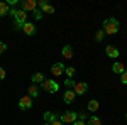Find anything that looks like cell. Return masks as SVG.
I'll list each match as a JSON object with an SVG mask.
<instances>
[{
	"label": "cell",
	"instance_id": "1",
	"mask_svg": "<svg viewBox=\"0 0 127 125\" xmlns=\"http://www.w3.org/2000/svg\"><path fill=\"white\" fill-rule=\"evenodd\" d=\"M9 15H10V17H14V20H15V29H17V30H22V25L27 22V14H26L22 9H20V10L10 9L9 10Z\"/></svg>",
	"mask_w": 127,
	"mask_h": 125
},
{
	"label": "cell",
	"instance_id": "2",
	"mask_svg": "<svg viewBox=\"0 0 127 125\" xmlns=\"http://www.w3.org/2000/svg\"><path fill=\"white\" fill-rule=\"evenodd\" d=\"M119 29H120V24H119V20L115 17H108V19L103 20V32L108 34V36H114V34H117Z\"/></svg>",
	"mask_w": 127,
	"mask_h": 125
},
{
	"label": "cell",
	"instance_id": "3",
	"mask_svg": "<svg viewBox=\"0 0 127 125\" xmlns=\"http://www.w3.org/2000/svg\"><path fill=\"white\" fill-rule=\"evenodd\" d=\"M44 91H48V93H56L59 90V85L54 81V79H44V83L41 85Z\"/></svg>",
	"mask_w": 127,
	"mask_h": 125
},
{
	"label": "cell",
	"instance_id": "4",
	"mask_svg": "<svg viewBox=\"0 0 127 125\" xmlns=\"http://www.w3.org/2000/svg\"><path fill=\"white\" fill-rule=\"evenodd\" d=\"M59 120L63 124H75L78 120V113H75V112H64V113L59 115Z\"/></svg>",
	"mask_w": 127,
	"mask_h": 125
},
{
	"label": "cell",
	"instance_id": "5",
	"mask_svg": "<svg viewBox=\"0 0 127 125\" xmlns=\"http://www.w3.org/2000/svg\"><path fill=\"white\" fill-rule=\"evenodd\" d=\"M19 108L20 110H31L32 108V98L29 95H24L19 100Z\"/></svg>",
	"mask_w": 127,
	"mask_h": 125
},
{
	"label": "cell",
	"instance_id": "6",
	"mask_svg": "<svg viewBox=\"0 0 127 125\" xmlns=\"http://www.w3.org/2000/svg\"><path fill=\"white\" fill-rule=\"evenodd\" d=\"M37 9V2L36 0H24L22 2V10L27 14V12H34Z\"/></svg>",
	"mask_w": 127,
	"mask_h": 125
},
{
	"label": "cell",
	"instance_id": "7",
	"mask_svg": "<svg viewBox=\"0 0 127 125\" xmlns=\"http://www.w3.org/2000/svg\"><path fill=\"white\" fill-rule=\"evenodd\" d=\"M88 90V85L85 81H76L75 83V86H73V91L76 93V95H83V93H87Z\"/></svg>",
	"mask_w": 127,
	"mask_h": 125
},
{
	"label": "cell",
	"instance_id": "8",
	"mask_svg": "<svg viewBox=\"0 0 127 125\" xmlns=\"http://www.w3.org/2000/svg\"><path fill=\"white\" fill-rule=\"evenodd\" d=\"M64 68L66 66H64L63 63H54V64L51 66V73H53L54 76H61V75L64 73Z\"/></svg>",
	"mask_w": 127,
	"mask_h": 125
},
{
	"label": "cell",
	"instance_id": "9",
	"mask_svg": "<svg viewBox=\"0 0 127 125\" xmlns=\"http://www.w3.org/2000/svg\"><path fill=\"white\" fill-rule=\"evenodd\" d=\"M75 98H76V93H75L73 90H66V91L63 93V101H64L66 105L73 103V101H75Z\"/></svg>",
	"mask_w": 127,
	"mask_h": 125
},
{
	"label": "cell",
	"instance_id": "10",
	"mask_svg": "<svg viewBox=\"0 0 127 125\" xmlns=\"http://www.w3.org/2000/svg\"><path fill=\"white\" fill-rule=\"evenodd\" d=\"M22 30H24L26 36H34V34H36V25H34L32 22H26V24L22 25Z\"/></svg>",
	"mask_w": 127,
	"mask_h": 125
},
{
	"label": "cell",
	"instance_id": "11",
	"mask_svg": "<svg viewBox=\"0 0 127 125\" xmlns=\"http://www.w3.org/2000/svg\"><path fill=\"white\" fill-rule=\"evenodd\" d=\"M105 52H107L108 58H112V59L119 58V54H120V51H119L115 46H107V48H105Z\"/></svg>",
	"mask_w": 127,
	"mask_h": 125
},
{
	"label": "cell",
	"instance_id": "12",
	"mask_svg": "<svg viewBox=\"0 0 127 125\" xmlns=\"http://www.w3.org/2000/svg\"><path fill=\"white\" fill-rule=\"evenodd\" d=\"M61 56L64 59H71L73 58V48L69 46V44H66V46H63V51H61Z\"/></svg>",
	"mask_w": 127,
	"mask_h": 125
},
{
	"label": "cell",
	"instance_id": "13",
	"mask_svg": "<svg viewBox=\"0 0 127 125\" xmlns=\"http://www.w3.org/2000/svg\"><path fill=\"white\" fill-rule=\"evenodd\" d=\"M44 79H46V78H44V75H42V73H34V75H32V76H31V81H32V85H42V83H44Z\"/></svg>",
	"mask_w": 127,
	"mask_h": 125
},
{
	"label": "cell",
	"instance_id": "14",
	"mask_svg": "<svg viewBox=\"0 0 127 125\" xmlns=\"http://www.w3.org/2000/svg\"><path fill=\"white\" fill-rule=\"evenodd\" d=\"M56 120H59L58 113H53V112H46V113H44V122L53 124V122H56Z\"/></svg>",
	"mask_w": 127,
	"mask_h": 125
},
{
	"label": "cell",
	"instance_id": "15",
	"mask_svg": "<svg viewBox=\"0 0 127 125\" xmlns=\"http://www.w3.org/2000/svg\"><path fill=\"white\" fill-rule=\"evenodd\" d=\"M27 93H29L31 98H37V96L41 95V90H39V86H37V85H31L29 90H27Z\"/></svg>",
	"mask_w": 127,
	"mask_h": 125
},
{
	"label": "cell",
	"instance_id": "16",
	"mask_svg": "<svg viewBox=\"0 0 127 125\" xmlns=\"http://www.w3.org/2000/svg\"><path fill=\"white\" fill-rule=\"evenodd\" d=\"M112 71H114L115 75H122V73L126 71V66H124L120 61H115V63H114V66H112Z\"/></svg>",
	"mask_w": 127,
	"mask_h": 125
},
{
	"label": "cell",
	"instance_id": "17",
	"mask_svg": "<svg viewBox=\"0 0 127 125\" xmlns=\"http://www.w3.org/2000/svg\"><path fill=\"white\" fill-rule=\"evenodd\" d=\"M98 108H100V103H98V100H90L87 105V110L88 112H97Z\"/></svg>",
	"mask_w": 127,
	"mask_h": 125
},
{
	"label": "cell",
	"instance_id": "18",
	"mask_svg": "<svg viewBox=\"0 0 127 125\" xmlns=\"http://www.w3.org/2000/svg\"><path fill=\"white\" fill-rule=\"evenodd\" d=\"M9 3L7 2H0V17L2 15H9Z\"/></svg>",
	"mask_w": 127,
	"mask_h": 125
},
{
	"label": "cell",
	"instance_id": "19",
	"mask_svg": "<svg viewBox=\"0 0 127 125\" xmlns=\"http://www.w3.org/2000/svg\"><path fill=\"white\" fill-rule=\"evenodd\" d=\"M87 125H102V120H100L97 115H93V117L88 118V124Z\"/></svg>",
	"mask_w": 127,
	"mask_h": 125
},
{
	"label": "cell",
	"instance_id": "20",
	"mask_svg": "<svg viewBox=\"0 0 127 125\" xmlns=\"http://www.w3.org/2000/svg\"><path fill=\"white\" fill-rule=\"evenodd\" d=\"M103 37H105V32H103L102 29H98L97 32H95V41H97V42H102Z\"/></svg>",
	"mask_w": 127,
	"mask_h": 125
},
{
	"label": "cell",
	"instance_id": "21",
	"mask_svg": "<svg viewBox=\"0 0 127 125\" xmlns=\"http://www.w3.org/2000/svg\"><path fill=\"white\" fill-rule=\"evenodd\" d=\"M75 73H76L75 68H64V75H66L68 78H73V76H75Z\"/></svg>",
	"mask_w": 127,
	"mask_h": 125
},
{
	"label": "cell",
	"instance_id": "22",
	"mask_svg": "<svg viewBox=\"0 0 127 125\" xmlns=\"http://www.w3.org/2000/svg\"><path fill=\"white\" fill-rule=\"evenodd\" d=\"M75 83H76V81H73L71 78H66V79H64V86H66V90H71V88L75 86Z\"/></svg>",
	"mask_w": 127,
	"mask_h": 125
},
{
	"label": "cell",
	"instance_id": "23",
	"mask_svg": "<svg viewBox=\"0 0 127 125\" xmlns=\"http://www.w3.org/2000/svg\"><path fill=\"white\" fill-rule=\"evenodd\" d=\"M32 14H34V19H36V20H41V19H42V12H41V9H36Z\"/></svg>",
	"mask_w": 127,
	"mask_h": 125
},
{
	"label": "cell",
	"instance_id": "24",
	"mask_svg": "<svg viewBox=\"0 0 127 125\" xmlns=\"http://www.w3.org/2000/svg\"><path fill=\"white\" fill-rule=\"evenodd\" d=\"M120 81H122V85H126V86H127V66H126V71L120 75Z\"/></svg>",
	"mask_w": 127,
	"mask_h": 125
},
{
	"label": "cell",
	"instance_id": "25",
	"mask_svg": "<svg viewBox=\"0 0 127 125\" xmlns=\"http://www.w3.org/2000/svg\"><path fill=\"white\" fill-rule=\"evenodd\" d=\"M5 51H7V44L0 41V54H2V52H5Z\"/></svg>",
	"mask_w": 127,
	"mask_h": 125
},
{
	"label": "cell",
	"instance_id": "26",
	"mask_svg": "<svg viewBox=\"0 0 127 125\" xmlns=\"http://www.w3.org/2000/svg\"><path fill=\"white\" fill-rule=\"evenodd\" d=\"M78 118L81 120V122H85V120H87V113H85V112H80V113H78Z\"/></svg>",
	"mask_w": 127,
	"mask_h": 125
},
{
	"label": "cell",
	"instance_id": "27",
	"mask_svg": "<svg viewBox=\"0 0 127 125\" xmlns=\"http://www.w3.org/2000/svg\"><path fill=\"white\" fill-rule=\"evenodd\" d=\"M5 76H7V73H5V69H3V68H0V81H2V79H3Z\"/></svg>",
	"mask_w": 127,
	"mask_h": 125
},
{
	"label": "cell",
	"instance_id": "28",
	"mask_svg": "<svg viewBox=\"0 0 127 125\" xmlns=\"http://www.w3.org/2000/svg\"><path fill=\"white\" fill-rule=\"evenodd\" d=\"M49 125H64L61 120H56V122H53V124H49Z\"/></svg>",
	"mask_w": 127,
	"mask_h": 125
},
{
	"label": "cell",
	"instance_id": "29",
	"mask_svg": "<svg viewBox=\"0 0 127 125\" xmlns=\"http://www.w3.org/2000/svg\"><path fill=\"white\" fill-rule=\"evenodd\" d=\"M71 125H87V124H85V122H81V120H76L75 124H71Z\"/></svg>",
	"mask_w": 127,
	"mask_h": 125
},
{
	"label": "cell",
	"instance_id": "30",
	"mask_svg": "<svg viewBox=\"0 0 127 125\" xmlns=\"http://www.w3.org/2000/svg\"><path fill=\"white\" fill-rule=\"evenodd\" d=\"M41 125H49V124H48V122H44V124H41Z\"/></svg>",
	"mask_w": 127,
	"mask_h": 125
},
{
	"label": "cell",
	"instance_id": "31",
	"mask_svg": "<svg viewBox=\"0 0 127 125\" xmlns=\"http://www.w3.org/2000/svg\"><path fill=\"white\" fill-rule=\"evenodd\" d=\"M126 120H127V112H126Z\"/></svg>",
	"mask_w": 127,
	"mask_h": 125
}]
</instances>
